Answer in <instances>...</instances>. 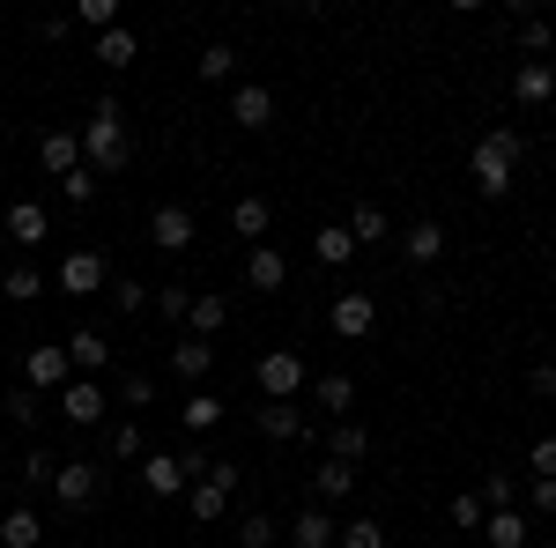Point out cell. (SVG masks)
Returning <instances> with one entry per match:
<instances>
[{"label": "cell", "instance_id": "1", "mask_svg": "<svg viewBox=\"0 0 556 548\" xmlns=\"http://www.w3.org/2000/svg\"><path fill=\"white\" fill-rule=\"evenodd\" d=\"M519 156H527V133L519 127H490L482 141H475V156H468L475 193H482V201H505L513 178H519Z\"/></svg>", "mask_w": 556, "mask_h": 548}, {"label": "cell", "instance_id": "2", "mask_svg": "<svg viewBox=\"0 0 556 548\" xmlns=\"http://www.w3.org/2000/svg\"><path fill=\"white\" fill-rule=\"evenodd\" d=\"M127 112H119V97H97L83 119V170H97V178H112V170L127 164V127H119Z\"/></svg>", "mask_w": 556, "mask_h": 548}, {"label": "cell", "instance_id": "3", "mask_svg": "<svg viewBox=\"0 0 556 548\" xmlns=\"http://www.w3.org/2000/svg\"><path fill=\"white\" fill-rule=\"evenodd\" d=\"M253 379H260V400H298V393H304V379H312V364H304L298 348H267Z\"/></svg>", "mask_w": 556, "mask_h": 548}, {"label": "cell", "instance_id": "4", "mask_svg": "<svg viewBox=\"0 0 556 548\" xmlns=\"http://www.w3.org/2000/svg\"><path fill=\"white\" fill-rule=\"evenodd\" d=\"M52 497L67 511H89L97 497H104V467L97 460H60V474H52Z\"/></svg>", "mask_w": 556, "mask_h": 548}, {"label": "cell", "instance_id": "5", "mask_svg": "<svg viewBox=\"0 0 556 548\" xmlns=\"http://www.w3.org/2000/svg\"><path fill=\"white\" fill-rule=\"evenodd\" d=\"M112 282V259L97 253V245H75V253H60V290L67 296H97Z\"/></svg>", "mask_w": 556, "mask_h": 548}, {"label": "cell", "instance_id": "6", "mask_svg": "<svg viewBox=\"0 0 556 548\" xmlns=\"http://www.w3.org/2000/svg\"><path fill=\"white\" fill-rule=\"evenodd\" d=\"M67 379H75V364H67L60 341H38V348L23 356V385H30V393H67Z\"/></svg>", "mask_w": 556, "mask_h": 548}, {"label": "cell", "instance_id": "7", "mask_svg": "<svg viewBox=\"0 0 556 548\" xmlns=\"http://www.w3.org/2000/svg\"><path fill=\"white\" fill-rule=\"evenodd\" d=\"M112 416V393L97 379H67V393H60V422H75V430H97V422Z\"/></svg>", "mask_w": 556, "mask_h": 548}, {"label": "cell", "instance_id": "8", "mask_svg": "<svg viewBox=\"0 0 556 548\" xmlns=\"http://www.w3.org/2000/svg\"><path fill=\"white\" fill-rule=\"evenodd\" d=\"M327 327H334L342 341H364L371 327H379V304H371L364 290H342L334 304H327Z\"/></svg>", "mask_w": 556, "mask_h": 548}, {"label": "cell", "instance_id": "9", "mask_svg": "<svg viewBox=\"0 0 556 548\" xmlns=\"http://www.w3.org/2000/svg\"><path fill=\"white\" fill-rule=\"evenodd\" d=\"M0 230H8V245H23V253H38L45 238H52V215H45V201H15V208L0 215Z\"/></svg>", "mask_w": 556, "mask_h": 548}, {"label": "cell", "instance_id": "10", "mask_svg": "<svg viewBox=\"0 0 556 548\" xmlns=\"http://www.w3.org/2000/svg\"><path fill=\"white\" fill-rule=\"evenodd\" d=\"M230 119H238L245 133L275 127V89H267V82H238V89H230Z\"/></svg>", "mask_w": 556, "mask_h": 548}, {"label": "cell", "instance_id": "11", "mask_svg": "<svg viewBox=\"0 0 556 548\" xmlns=\"http://www.w3.org/2000/svg\"><path fill=\"white\" fill-rule=\"evenodd\" d=\"M513 97L527 104V112H542L556 97V60H519L513 67Z\"/></svg>", "mask_w": 556, "mask_h": 548}, {"label": "cell", "instance_id": "12", "mask_svg": "<svg viewBox=\"0 0 556 548\" xmlns=\"http://www.w3.org/2000/svg\"><path fill=\"white\" fill-rule=\"evenodd\" d=\"M141 489H149L156 505H172V497H186V489H193V482L178 474V453H149V460H141Z\"/></svg>", "mask_w": 556, "mask_h": 548}, {"label": "cell", "instance_id": "13", "mask_svg": "<svg viewBox=\"0 0 556 548\" xmlns=\"http://www.w3.org/2000/svg\"><path fill=\"white\" fill-rule=\"evenodd\" d=\"M245 290H260V296L290 290V259L275 253V245H253V253H245Z\"/></svg>", "mask_w": 556, "mask_h": 548}, {"label": "cell", "instance_id": "14", "mask_svg": "<svg viewBox=\"0 0 556 548\" xmlns=\"http://www.w3.org/2000/svg\"><path fill=\"white\" fill-rule=\"evenodd\" d=\"M38 164L52 170V178H67V170H83V133H75V127H52V133L38 141Z\"/></svg>", "mask_w": 556, "mask_h": 548}, {"label": "cell", "instance_id": "15", "mask_svg": "<svg viewBox=\"0 0 556 548\" xmlns=\"http://www.w3.org/2000/svg\"><path fill=\"white\" fill-rule=\"evenodd\" d=\"M149 245L178 259L186 245H193V215H186V208H156V215H149Z\"/></svg>", "mask_w": 556, "mask_h": 548}, {"label": "cell", "instance_id": "16", "mask_svg": "<svg viewBox=\"0 0 556 548\" xmlns=\"http://www.w3.org/2000/svg\"><path fill=\"white\" fill-rule=\"evenodd\" d=\"M253 422H260V437H267V445H290V437H304L298 400H260V408H253Z\"/></svg>", "mask_w": 556, "mask_h": 548}, {"label": "cell", "instance_id": "17", "mask_svg": "<svg viewBox=\"0 0 556 548\" xmlns=\"http://www.w3.org/2000/svg\"><path fill=\"white\" fill-rule=\"evenodd\" d=\"M208 371H215V341H193V334H186V341L172 348V379L201 393V379H208Z\"/></svg>", "mask_w": 556, "mask_h": 548}, {"label": "cell", "instance_id": "18", "mask_svg": "<svg viewBox=\"0 0 556 548\" xmlns=\"http://www.w3.org/2000/svg\"><path fill=\"white\" fill-rule=\"evenodd\" d=\"M186 327H193V341H215L223 327H230V296L193 290V304H186Z\"/></svg>", "mask_w": 556, "mask_h": 548}, {"label": "cell", "instance_id": "19", "mask_svg": "<svg viewBox=\"0 0 556 548\" xmlns=\"http://www.w3.org/2000/svg\"><path fill=\"white\" fill-rule=\"evenodd\" d=\"M312 497H319V505H349V497H356V467L319 460L312 467Z\"/></svg>", "mask_w": 556, "mask_h": 548}, {"label": "cell", "instance_id": "20", "mask_svg": "<svg viewBox=\"0 0 556 548\" xmlns=\"http://www.w3.org/2000/svg\"><path fill=\"white\" fill-rule=\"evenodd\" d=\"M438 253H445V222H408V230H401V259H408V267H430Z\"/></svg>", "mask_w": 556, "mask_h": 548}, {"label": "cell", "instance_id": "21", "mask_svg": "<svg viewBox=\"0 0 556 548\" xmlns=\"http://www.w3.org/2000/svg\"><path fill=\"white\" fill-rule=\"evenodd\" d=\"M104 460H112V467H141V460H149V445H141V422L119 416L112 430H104Z\"/></svg>", "mask_w": 556, "mask_h": 548}, {"label": "cell", "instance_id": "22", "mask_svg": "<svg viewBox=\"0 0 556 548\" xmlns=\"http://www.w3.org/2000/svg\"><path fill=\"white\" fill-rule=\"evenodd\" d=\"M0 548H45V519L30 505L0 511Z\"/></svg>", "mask_w": 556, "mask_h": 548}, {"label": "cell", "instance_id": "23", "mask_svg": "<svg viewBox=\"0 0 556 548\" xmlns=\"http://www.w3.org/2000/svg\"><path fill=\"white\" fill-rule=\"evenodd\" d=\"M364 453H371V430H364V422H356V416H349V422H334V430H327V460L356 467V460H364Z\"/></svg>", "mask_w": 556, "mask_h": 548}, {"label": "cell", "instance_id": "24", "mask_svg": "<svg viewBox=\"0 0 556 548\" xmlns=\"http://www.w3.org/2000/svg\"><path fill=\"white\" fill-rule=\"evenodd\" d=\"M312 253H319V267H349V259H356L349 222H319V230H312Z\"/></svg>", "mask_w": 556, "mask_h": 548}, {"label": "cell", "instance_id": "25", "mask_svg": "<svg viewBox=\"0 0 556 548\" xmlns=\"http://www.w3.org/2000/svg\"><path fill=\"white\" fill-rule=\"evenodd\" d=\"M67 364H75V371H112V341L97 334V327L67 334Z\"/></svg>", "mask_w": 556, "mask_h": 548}, {"label": "cell", "instance_id": "26", "mask_svg": "<svg viewBox=\"0 0 556 548\" xmlns=\"http://www.w3.org/2000/svg\"><path fill=\"white\" fill-rule=\"evenodd\" d=\"M230 416V408H223V400H215L208 385H201V393H186V400H178V422H186V430H193V437H208L215 422Z\"/></svg>", "mask_w": 556, "mask_h": 548}, {"label": "cell", "instance_id": "27", "mask_svg": "<svg viewBox=\"0 0 556 548\" xmlns=\"http://www.w3.org/2000/svg\"><path fill=\"white\" fill-rule=\"evenodd\" d=\"M267 222H275V208H267V201H260V193H238V201H230V230H238V238H267Z\"/></svg>", "mask_w": 556, "mask_h": 548}, {"label": "cell", "instance_id": "28", "mask_svg": "<svg viewBox=\"0 0 556 548\" xmlns=\"http://www.w3.org/2000/svg\"><path fill=\"white\" fill-rule=\"evenodd\" d=\"M334 534H342V526L327 519V505H304L298 526H290V541H298V548H334Z\"/></svg>", "mask_w": 556, "mask_h": 548}, {"label": "cell", "instance_id": "29", "mask_svg": "<svg viewBox=\"0 0 556 548\" xmlns=\"http://www.w3.org/2000/svg\"><path fill=\"white\" fill-rule=\"evenodd\" d=\"M312 393H319V408H327L334 422H349V408H356V379H349V371H327Z\"/></svg>", "mask_w": 556, "mask_h": 548}, {"label": "cell", "instance_id": "30", "mask_svg": "<svg viewBox=\"0 0 556 548\" xmlns=\"http://www.w3.org/2000/svg\"><path fill=\"white\" fill-rule=\"evenodd\" d=\"M482 541L490 548H527V511H490V519H482Z\"/></svg>", "mask_w": 556, "mask_h": 548}, {"label": "cell", "instance_id": "31", "mask_svg": "<svg viewBox=\"0 0 556 548\" xmlns=\"http://www.w3.org/2000/svg\"><path fill=\"white\" fill-rule=\"evenodd\" d=\"M97 60H104V67H119V75H127L134 60H141V38H134L127 23H119V30H104V38H97Z\"/></svg>", "mask_w": 556, "mask_h": 548}, {"label": "cell", "instance_id": "32", "mask_svg": "<svg viewBox=\"0 0 556 548\" xmlns=\"http://www.w3.org/2000/svg\"><path fill=\"white\" fill-rule=\"evenodd\" d=\"M549 44H556L549 15H519V60H549Z\"/></svg>", "mask_w": 556, "mask_h": 548}, {"label": "cell", "instance_id": "33", "mask_svg": "<svg viewBox=\"0 0 556 548\" xmlns=\"http://www.w3.org/2000/svg\"><path fill=\"white\" fill-rule=\"evenodd\" d=\"M0 296H8V304H38V296H45V275L23 259V267H8V275H0Z\"/></svg>", "mask_w": 556, "mask_h": 548}, {"label": "cell", "instance_id": "34", "mask_svg": "<svg viewBox=\"0 0 556 548\" xmlns=\"http://www.w3.org/2000/svg\"><path fill=\"white\" fill-rule=\"evenodd\" d=\"M193 75H201V82H230V75H238V52H230L223 38H215V44H201V60H193Z\"/></svg>", "mask_w": 556, "mask_h": 548}, {"label": "cell", "instance_id": "35", "mask_svg": "<svg viewBox=\"0 0 556 548\" xmlns=\"http://www.w3.org/2000/svg\"><path fill=\"white\" fill-rule=\"evenodd\" d=\"M349 238H356V253L386 238V208H379V201H356V215H349Z\"/></svg>", "mask_w": 556, "mask_h": 548}, {"label": "cell", "instance_id": "36", "mask_svg": "<svg viewBox=\"0 0 556 548\" xmlns=\"http://www.w3.org/2000/svg\"><path fill=\"white\" fill-rule=\"evenodd\" d=\"M482 511H519V474H482Z\"/></svg>", "mask_w": 556, "mask_h": 548}, {"label": "cell", "instance_id": "37", "mask_svg": "<svg viewBox=\"0 0 556 548\" xmlns=\"http://www.w3.org/2000/svg\"><path fill=\"white\" fill-rule=\"evenodd\" d=\"M186 304H193V290H186V282H164V290L149 296V311H156L164 327H186Z\"/></svg>", "mask_w": 556, "mask_h": 548}, {"label": "cell", "instance_id": "38", "mask_svg": "<svg viewBox=\"0 0 556 548\" xmlns=\"http://www.w3.org/2000/svg\"><path fill=\"white\" fill-rule=\"evenodd\" d=\"M186 511H193V519H201V526H215V519H223V511H230V497H223V489H215V482H193V489H186Z\"/></svg>", "mask_w": 556, "mask_h": 548}, {"label": "cell", "instance_id": "39", "mask_svg": "<svg viewBox=\"0 0 556 548\" xmlns=\"http://www.w3.org/2000/svg\"><path fill=\"white\" fill-rule=\"evenodd\" d=\"M334 548H386V526L356 511V519H342V534H334Z\"/></svg>", "mask_w": 556, "mask_h": 548}, {"label": "cell", "instance_id": "40", "mask_svg": "<svg viewBox=\"0 0 556 548\" xmlns=\"http://www.w3.org/2000/svg\"><path fill=\"white\" fill-rule=\"evenodd\" d=\"M275 541H282V526H275L267 511H245V519H238V548H275Z\"/></svg>", "mask_w": 556, "mask_h": 548}, {"label": "cell", "instance_id": "41", "mask_svg": "<svg viewBox=\"0 0 556 548\" xmlns=\"http://www.w3.org/2000/svg\"><path fill=\"white\" fill-rule=\"evenodd\" d=\"M52 474H60V460H52L45 445H30V453H23V474H15V482H30V489H52Z\"/></svg>", "mask_w": 556, "mask_h": 548}, {"label": "cell", "instance_id": "42", "mask_svg": "<svg viewBox=\"0 0 556 548\" xmlns=\"http://www.w3.org/2000/svg\"><path fill=\"white\" fill-rule=\"evenodd\" d=\"M445 519H453L460 534H482V519H490V511H482V497H475V489H460V497L445 505Z\"/></svg>", "mask_w": 556, "mask_h": 548}, {"label": "cell", "instance_id": "43", "mask_svg": "<svg viewBox=\"0 0 556 548\" xmlns=\"http://www.w3.org/2000/svg\"><path fill=\"white\" fill-rule=\"evenodd\" d=\"M149 296H156V290H149L141 275H119V282H112V304H119L127 319H134V311H149Z\"/></svg>", "mask_w": 556, "mask_h": 548}, {"label": "cell", "instance_id": "44", "mask_svg": "<svg viewBox=\"0 0 556 548\" xmlns=\"http://www.w3.org/2000/svg\"><path fill=\"white\" fill-rule=\"evenodd\" d=\"M75 23L104 38V30H119V8H112V0H83V8H75Z\"/></svg>", "mask_w": 556, "mask_h": 548}, {"label": "cell", "instance_id": "45", "mask_svg": "<svg viewBox=\"0 0 556 548\" xmlns=\"http://www.w3.org/2000/svg\"><path fill=\"white\" fill-rule=\"evenodd\" d=\"M119 400H127V408H149V400H156V379H149V371H119Z\"/></svg>", "mask_w": 556, "mask_h": 548}, {"label": "cell", "instance_id": "46", "mask_svg": "<svg viewBox=\"0 0 556 548\" xmlns=\"http://www.w3.org/2000/svg\"><path fill=\"white\" fill-rule=\"evenodd\" d=\"M8 422H15V430H38V393H30V385L8 393Z\"/></svg>", "mask_w": 556, "mask_h": 548}, {"label": "cell", "instance_id": "47", "mask_svg": "<svg viewBox=\"0 0 556 548\" xmlns=\"http://www.w3.org/2000/svg\"><path fill=\"white\" fill-rule=\"evenodd\" d=\"M60 193H67V208H89V201H97V170H67Z\"/></svg>", "mask_w": 556, "mask_h": 548}, {"label": "cell", "instance_id": "48", "mask_svg": "<svg viewBox=\"0 0 556 548\" xmlns=\"http://www.w3.org/2000/svg\"><path fill=\"white\" fill-rule=\"evenodd\" d=\"M527 393H534V400H556V364H534V371H527Z\"/></svg>", "mask_w": 556, "mask_h": 548}, {"label": "cell", "instance_id": "49", "mask_svg": "<svg viewBox=\"0 0 556 548\" xmlns=\"http://www.w3.org/2000/svg\"><path fill=\"white\" fill-rule=\"evenodd\" d=\"M38 38H45V44H67V38H75V15H45Z\"/></svg>", "mask_w": 556, "mask_h": 548}, {"label": "cell", "instance_id": "50", "mask_svg": "<svg viewBox=\"0 0 556 548\" xmlns=\"http://www.w3.org/2000/svg\"><path fill=\"white\" fill-rule=\"evenodd\" d=\"M556 474V437H534V482H549Z\"/></svg>", "mask_w": 556, "mask_h": 548}, {"label": "cell", "instance_id": "51", "mask_svg": "<svg viewBox=\"0 0 556 548\" xmlns=\"http://www.w3.org/2000/svg\"><path fill=\"white\" fill-rule=\"evenodd\" d=\"M527 497H534L542 519H556V474H549V482H527Z\"/></svg>", "mask_w": 556, "mask_h": 548}]
</instances>
